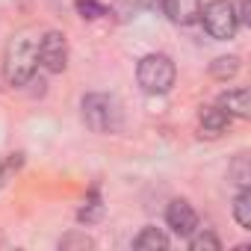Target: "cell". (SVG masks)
<instances>
[{"mask_svg": "<svg viewBox=\"0 0 251 251\" xmlns=\"http://www.w3.org/2000/svg\"><path fill=\"white\" fill-rule=\"evenodd\" d=\"M80 115H83V124L92 130V133H118L121 124H124V109H121V100L115 95H103V92H92L83 98L80 103Z\"/></svg>", "mask_w": 251, "mask_h": 251, "instance_id": "1", "label": "cell"}, {"mask_svg": "<svg viewBox=\"0 0 251 251\" xmlns=\"http://www.w3.org/2000/svg\"><path fill=\"white\" fill-rule=\"evenodd\" d=\"M39 68V53H36V42H30L27 36H18L6 45L3 53V80L9 86H24L33 80Z\"/></svg>", "mask_w": 251, "mask_h": 251, "instance_id": "2", "label": "cell"}, {"mask_svg": "<svg viewBox=\"0 0 251 251\" xmlns=\"http://www.w3.org/2000/svg\"><path fill=\"white\" fill-rule=\"evenodd\" d=\"M136 80H139L142 92H148V95H166L175 86V80H177V68H175L172 56H166V53H148L136 65Z\"/></svg>", "mask_w": 251, "mask_h": 251, "instance_id": "3", "label": "cell"}, {"mask_svg": "<svg viewBox=\"0 0 251 251\" xmlns=\"http://www.w3.org/2000/svg\"><path fill=\"white\" fill-rule=\"evenodd\" d=\"M198 21H204V30L219 42L233 39L239 30V15H236V6L230 0H210L207 6H201Z\"/></svg>", "mask_w": 251, "mask_h": 251, "instance_id": "4", "label": "cell"}, {"mask_svg": "<svg viewBox=\"0 0 251 251\" xmlns=\"http://www.w3.org/2000/svg\"><path fill=\"white\" fill-rule=\"evenodd\" d=\"M36 53H39V65L50 74H62L65 65H68V39L65 33L59 30H48L39 45H36Z\"/></svg>", "mask_w": 251, "mask_h": 251, "instance_id": "5", "label": "cell"}, {"mask_svg": "<svg viewBox=\"0 0 251 251\" xmlns=\"http://www.w3.org/2000/svg\"><path fill=\"white\" fill-rule=\"evenodd\" d=\"M166 225L172 227V233H177V236H189V233L198 227V213L192 210L189 201L175 198V201L166 207Z\"/></svg>", "mask_w": 251, "mask_h": 251, "instance_id": "6", "label": "cell"}, {"mask_svg": "<svg viewBox=\"0 0 251 251\" xmlns=\"http://www.w3.org/2000/svg\"><path fill=\"white\" fill-rule=\"evenodd\" d=\"M201 0H163V12L169 15V21L186 27V24H195L198 15H201Z\"/></svg>", "mask_w": 251, "mask_h": 251, "instance_id": "7", "label": "cell"}, {"mask_svg": "<svg viewBox=\"0 0 251 251\" xmlns=\"http://www.w3.org/2000/svg\"><path fill=\"white\" fill-rule=\"evenodd\" d=\"M198 127H201V136L216 139V136H222V133L230 127V115H227L219 103H216V106H204L201 115H198Z\"/></svg>", "mask_w": 251, "mask_h": 251, "instance_id": "8", "label": "cell"}, {"mask_svg": "<svg viewBox=\"0 0 251 251\" xmlns=\"http://www.w3.org/2000/svg\"><path fill=\"white\" fill-rule=\"evenodd\" d=\"M219 106L230 115V118H248L251 115V95L248 89H227L222 98H219Z\"/></svg>", "mask_w": 251, "mask_h": 251, "instance_id": "9", "label": "cell"}, {"mask_svg": "<svg viewBox=\"0 0 251 251\" xmlns=\"http://www.w3.org/2000/svg\"><path fill=\"white\" fill-rule=\"evenodd\" d=\"M133 248H139V251H166V248H169V236H166L160 227L148 225V227H142V230L136 233Z\"/></svg>", "mask_w": 251, "mask_h": 251, "instance_id": "10", "label": "cell"}, {"mask_svg": "<svg viewBox=\"0 0 251 251\" xmlns=\"http://www.w3.org/2000/svg\"><path fill=\"white\" fill-rule=\"evenodd\" d=\"M233 219L239 227H251V192L248 189H239L236 198H233Z\"/></svg>", "mask_w": 251, "mask_h": 251, "instance_id": "11", "label": "cell"}, {"mask_svg": "<svg viewBox=\"0 0 251 251\" xmlns=\"http://www.w3.org/2000/svg\"><path fill=\"white\" fill-rule=\"evenodd\" d=\"M186 239H189V248L192 251H219L222 248V239L216 233H210V230H198L195 227Z\"/></svg>", "mask_w": 251, "mask_h": 251, "instance_id": "12", "label": "cell"}, {"mask_svg": "<svg viewBox=\"0 0 251 251\" xmlns=\"http://www.w3.org/2000/svg\"><path fill=\"white\" fill-rule=\"evenodd\" d=\"M236 71H239V56H219L210 65V74L216 80H230V77H236Z\"/></svg>", "mask_w": 251, "mask_h": 251, "instance_id": "13", "label": "cell"}, {"mask_svg": "<svg viewBox=\"0 0 251 251\" xmlns=\"http://www.w3.org/2000/svg\"><path fill=\"white\" fill-rule=\"evenodd\" d=\"M103 216V204H100V195L98 192H92V198H89V204L77 213V219L80 222H86V225H92V222H98Z\"/></svg>", "mask_w": 251, "mask_h": 251, "instance_id": "14", "label": "cell"}, {"mask_svg": "<svg viewBox=\"0 0 251 251\" xmlns=\"http://www.w3.org/2000/svg\"><path fill=\"white\" fill-rule=\"evenodd\" d=\"M77 12L83 18H100V15H106V9L100 3H95V0H77Z\"/></svg>", "mask_w": 251, "mask_h": 251, "instance_id": "15", "label": "cell"}, {"mask_svg": "<svg viewBox=\"0 0 251 251\" xmlns=\"http://www.w3.org/2000/svg\"><path fill=\"white\" fill-rule=\"evenodd\" d=\"M59 245H62V248H71V245H80V248H92L95 242H92V239H89L86 233H80V236H77V233H71V236H65V239H62Z\"/></svg>", "mask_w": 251, "mask_h": 251, "instance_id": "16", "label": "cell"}, {"mask_svg": "<svg viewBox=\"0 0 251 251\" xmlns=\"http://www.w3.org/2000/svg\"><path fill=\"white\" fill-rule=\"evenodd\" d=\"M12 166V163H9ZM9 166H3V163H0V186H3L6 183V175H9Z\"/></svg>", "mask_w": 251, "mask_h": 251, "instance_id": "17", "label": "cell"}]
</instances>
